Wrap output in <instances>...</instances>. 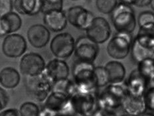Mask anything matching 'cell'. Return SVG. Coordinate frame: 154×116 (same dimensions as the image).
<instances>
[{
	"instance_id": "2e32d148",
	"label": "cell",
	"mask_w": 154,
	"mask_h": 116,
	"mask_svg": "<svg viewBox=\"0 0 154 116\" xmlns=\"http://www.w3.org/2000/svg\"><path fill=\"white\" fill-rule=\"evenodd\" d=\"M44 72L53 83L68 78L70 69L68 64L65 61L55 58L47 64Z\"/></svg>"
},
{
	"instance_id": "f35d334b",
	"label": "cell",
	"mask_w": 154,
	"mask_h": 116,
	"mask_svg": "<svg viewBox=\"0 0 154 116\" xmlns=\"http://www.w3.org/2000/svg\"><path fill=\"white\" fill-rule=\"evenodd\" d=\"M139 116H153V114H151V113H143V114H142V115H140Z\"/></svg>"
},
{
	"instance_id": "836d02e7",
	"label": "cell",
	"mask_w": 154,
	"mask_h": 116,
	"mask_svg": "<svg viewBox=\"0 0 154 116\" xmlns=\"http://www.w3.org/2000/svg\"><path fill=\"white\" fill-rule=\"evenodd\" d=\"M39 116H72L69 114L65 112H58L51 111L49 109L45 108L42 111H40Z\"/></svg>"
},
{
	"instance_id": "5b68a950",
	"label": "cell",
	"mask_w": 154,
	"mask_h": 116,
	"mask_svg": "<svg viewBox=\"0 0 154 116\" xmlns=\"http://www.w3.org/2000/svg\"><path fill=\"white\" fill-rule=\"evenodd\" d=\"M130 53L134 62L137 64L146 59L153 58V35L137 33L132 41Z\"/></svg>"
},
{
	"instance_id": "52a82bcc",
	"label": "cell",
	"mask_w": 154,
	"mask_h": 116,
	"mask_svg": "<svg viewBox=\"0 0 154 116\" xmlns=\"http://www.w3.org/2000/svg\"><path fill=\"white\" fill-rule=\"evenodd\" d=\"M131 34L116 32L107 46L108 56L114 60H123L130 52L132 44Z\"/></svg>"
},
{
	"instance_id": "f1b7e54d",
	"label": "cell",
	"mask_w": 154,
	"mask_h": 116,
	"mask_svg": "<svg viewBox=\"0 0 154 116\" xmlns=\"http://www.w3.org/2000/svg\"><path fill=\"white\" fill-rule=\"evenodd\" d=\"M117 5V0H96L98 10L104 14H110Z\"/></svg>"
},
{
	"instance_id": "30bf717a",
	"label": "cell",
	"mask_w": 154,
	"mask_h": 116,
	"mask_svg": "<svg viewBox=\"0 0 154 116\" xmlns=\"http://www.w3.org/2000/svg\"><path fill=\"white\" fill-rule=\"evenodd\" d=\"M46 63L43 57L37 53L31 52L22 57L19 64L20 71L26 77H33L42 73Z\"/></svg>"
},
{
	"instance_id": "d6a6232c",
	"label": "cell",
	"mask_w": 154,
	"mask_h": 116,
	"mask_svg": "<svg viewBox=\"0 0 154 116\" xmlns=\"http://www.w3.org/2000/svg\"><path fill=\"white\" fill-rule=\"evenodd\" d=\"M9 100V95L5 89L0 87V111H2L8 105Z\"/></svg>"
},
{
	"instance_id": "cb8c5ba5",
	"label": "cell",
	"mask_w": 154,
	"mask_h": 116,
	"mask_svg": "<svg viewBox=\"0 0 154 116\" xmlns=\"http://www.w3.org/2000/svg\"><path fill=\"white\" fill-rule=\"evenodd\" d=\"M140 30L138 33L152 34L154 31V14L149 11L140 13L137 19Z\"/></svg>"
},
{
	"instance_id": "e0dca14e",
	"label": "cell",
	"mask_w": 154,
	"mask_h": 116,
	"mask_svg": "<svg viewBox=\"0 0 154 116\" xmlns=\"http://www.w3.org/2000/svg\"><path fill=\"white\" fill-rule=\"evenodd\" d=\"M27 39L32 46L37 49L45 47L49 42L50 31L41 24H35L28 29Z\"/></svg>"
},
{
	"instance_id": "1f68e13d",
	"label": "cell",
	"mask_w": 154,
	"mask_h": 116,
	"mask_svg": "<svg viewBox=\"0 0 154 116\" xmlns=\"http://www.w3.org/2000/svg\"><path fill=\"white\" fill-rule=\"evenodd\" d=\"M64 0H45L43 12L50 9H63Z\"/></svg>"
},
{
	"instance_id": "484cf974",
	"label": "cell",
	"mask_w": 154,
	"mask_h": 116,
	"mask_svg": "<svg viewBox=\"0 0 154 116\" xmlns=\"http://www.w3.org/2000/svg\"><path fill=\"white\" fill-rule=\"evenodd\" d=\"M154 60L153 58H149L142 61L137 64V71L149 80L150 82L153 83L154 74Z\"/></svg>"
},
{
	"instance_id": "44dd1931",
	"label": "cell",
	"mask_w": 154,
	"mask_h": 116,
	"mask_svg": "<svg viewBox=\"0 0 154 116\" xmlns=\"http://www.w3.org/2000/svg\"><path fill=\"white\" fill-rule=\"evenodd\" d=\"M22 19L17 13L10 12L0 18V37H4L20 30Z\"/></svg>"
},
{
	"instance_id": "ab89813d",
	"label": "cell",
	"mask_w": 154,
	"mask_h": 116,
	"mask_svg": "<svg viewBox=\"0 0 154 116\" xmlns=\"http://www.w3.org/2000/svg\"><path fill=\"white\" fill-rule=\"evenodd\" d=\"M121 116H135V115H129V114H125L122 115Z\"/></svg>"
},
{
	"instance_id": "603a6c76",
	"label": "cell",
	"mask_w": 154,
	"mask_h": 116,
	"mask_svg": "<svg viewBox=\"0 0 154 116\" xmlns=\"http://www.w3.org/2000/svg\"><path fill=\"white\" fill-rule=\"evenodd\" d=\"M18 71L12 67H6L0 72V84L6 89H14L20 82Z\"/></svg>"
},
{
	"instance_id": "8d00e7d4",
	"label": "cell",
	"mask_w": 154,
	"mask_h": 116,
	"mask_svg": "<svg viewBox=\"0 0 154 116\" xmlns=\"http://www.w3.org/2000/svg\"><path fill=\"white\" fill-rule=\"evenodd\" d=\"M152 2L153 0H137L134 5L137 8H144L152 4Z\"/></svg>"
},
{
	"instance_id": "d6986e66",
	"label": "cell",
	"mask_w": 154,
	"mask_h": 116,
	"mask_svg": "<svg viewBox=\"0 0 154 116\" xmlns=\"http://www.w3.org/2000/svg\"><path fill=\"white\" fill-rule=\"evenodd\" d=\"M151 83L152 82L143 77L136 69L130 73L129 78L128 79L125 85L128 93L142 95H144L146 89L149 88L148 85H150Z\"/></svg>"
},
{
	"instance_id": "60d3db41",
	"label": "cell",
	"mask_w": 154,
	"mask_h": 116,
	"mask_svg": "<svg viewBox=\"0 0 154 116\" xmlns=\"http://www.w3.org/2000/svg\"><path fill=\"white\" fill-rule=\"evenodd\" d=\"M72 1H79V0H72Z\"/></svg>"
},
{
	"instance_id": "9a60e30c",
	"label": "cell",
	"mask_w": 154,
	"mask_h": 116,
	"mask_svg": "<svg viewBox=\"0 0 154 116\" xmlns=\"http://www.w3.org/2000/svg\"><path fill=\"white\" fill-rule=\"evenodd\" d=\"M44 106L51 111L65 112L72 115L74 114L69 97L59 92H51L45 99Z\"/></svg>"
},
{
	"instance_id": "ac0fdd59",
	"label": "cell",
	"mask_w": 154,
	"mask_h": 116,
	"mask_svg": "<svg viewBox=\"0 0 154 116\" xmlns=\"http://www.w3.org/2000/svg\"><path fill=\"white\" fill-rule=\"evenodd\" d=\"M122 106L126 114L139 116L147 110L144 95H134L128 93L124 99Z\"/></svg>"
},
{
	"instance_id": "8fae6325",
	"label": "cell",
	"mask_w": 154,
	"mask_h": 116,
	"mask_svg": "<svg viewBox=\"0 0 154 116\" xmlns=\"http://www.w3.org/2000/svg\"><path fill=\"white\" fill-rule=\"evenodd\" d=\"M65 13L67 21L72 26L85 31L89 27L95 18L91 11L80 5L72 6Z\"/></svg>"
},
{
	"instance_id": "74e56055",
	"label": "cell",
	"mask_w": 154,
	"mask_h": 116,
	"mask_svg": "<svg viewBox=\"0 0 154 116\" xmlns=\"http://www.w3.org/2000/svg\"><path fill=\"white\" fill-rule=\"evenodd\" d=\"M121 3H123V4L129 5L130 6L134 5L137 0H120Z\"/></svg>"
},
{
	"instance_id": "277c9868",
	"label": "cell",
	"mask_w": 154,
	"mask_h": 116,
	"mask_svg": "<svg viewBox=\"0 0 154 116\" xmlns=\"http://www.w3.org/2000/svg\"><path fill=\"white\" fill-rule=\"evenodd\" d=\"M121 83L109 84L98 95L99 109L114 111L122 106L126 94V87Z\"/></svg>"
},
{
	"instance_id": "5bb4252c",
	"label": "cell",
	"mask_w": 154,
	"mask_h": 116,
	"mask_svg": "<svg viewBox=\"0 0 154 116\" xmlns=\"http://www.w3.org/2000/svg\"><path fill=\"white\" fill-rule=\"evenodd\" d=\"M43 13L45 26L49 31L60 32L66 27L68 21L66 13L63 9H50L45 11Z\"/></svg>"
},
{
	"instance_id": "6da1fadb",
	"label": "cell",
	"mask_w": 154,
	"mask_h": 116,
	"mask_svg": "<svg viewBox=\"0 0 154 116\" xmlns=\"http://www.w3.org/2000/svg\"><path fill=\"white\" fill-rule=\"evenodd\" d=\"M70 102L74 114L82 116H93L99 109L96 91L83 92L76 89Z\"/></svg>"
},
{
	"instance_id": "f546056e",
	"label": "cell",
	"mask_w": 154,
	"mask_h": 116,
	"mask_svg": "<svg viewBox=\"0 0 154 116\" xmlns=\"http://www.w3.org/2000/svg\"><path fill=\"white\" fill-rule=\"evenodd\" d=\"M144 99L147 109L153 111L154 109V88L153 85L149 86L144 93Z\"/></svg>"
},
{
	"instance_id": "9c48e42d",
	"label": "cell",
	"mask_w": 154,
	"mask_h": 116,
	"mask_svg": "<svg viewBox=\"0 0 154 116\" xmlns=\"http://www.w3.org/2000/svg\"><path fill=\"white\" fill-rule=\"evenodd\" d=\"M74 52L77 60L94 63L98 56L99 46L88 37L81 36L75 41Z\"/></svg>"
},
{
	"instance_id": "d4e9b609",
	"label": "cell",
	"mask_w": 154,
	"mask_h": 116,
	"mask_svg": "<svg viewBox=\"0 0 154 116\" xmlns=\"http://www.w3.org/2000/svg\"><path fill=\"white\" fill-rule=\"evenodd\" d=\"M76 88L74 82L70 81L68 78L53 83L51 92H59L70 98L76 91Z\"/></svg>"
},
{
	"instance_id": "d590c367",
	"label": "cell",
	"mask_w": 154,
	"mask_h": 116,
	"mask_svg": "<svg viewBox=\"0 0 154 116\" xmlns=\"http://www.w3.org/2000/svg\"><path fill=\"white\" fill-rule=\"evenodd\" d=\"M93 116H116L114 111L106 110V109H99Z\"/></svg>"
},
{
	"instance_id": "7a4b0ae2",
	"label": "cell",
	"mask_w": 154,
	"mask_h": 116,
	"mask_svg": "<svg viewBox=\"0 0 154 116\" xmlns=\"http://www.w3.org/2000/svg\"><path fill=\"white\" fill-rule=\"evenodd\" d=\"M95 66L93 63L77 60L73 65L72 73L76 89L83 92H95L96 88L94 77Z\"/></svg>"
},
{
	"instance_id": "7c38bea8",
	"label": "cell",
	"mask_w": 154,
	"mask_h": 116,
	"mask_svg": "<svg viewBox=\"0 0 154 116\" xmlns=\"http://www.w3.org/2000/svg\"><path fill=\"white\" fill-rule=\"evenodd\" d=\"M86 36L97 44H104L107 41L112 33L108 21L102 17H96L91 25L86 30Z\"/></svg>"
},
{
	"instance_id": "7402d4cb",
	"label": "cell",
	"mask_w": 154,
	"mask_h": 116,
	"mask_svg": "<svg viewBox=\"0 0 154 116\" xmlns=\"http://www.w3.org/2000/svg\"><path fill=\"white\" fill-rule=\"evenodd\" d=\"M104 67L108 73L109 84L123 82L126 76V68L122 63L118 61H111Z\"/></svg>"
},
{
	"instance_id": "8992f818",
	"label": "cell",
	"mask_w": 154,
	"mask_h": 116,
	"mask_svg": "<svg viewBox=\"0 0 154 116\" xmlns=\"http://www.w3.org/2000/svg\"><path fill=\"white\" fill-rule=\"evenodd\" d=\"M53 83L43 72L39 75L26 77L25 87L29 96L37 102H43L51 92Z\"/></svg>"
},
{
	"instance_id": "ffe728a7",
	"label": "cell",
	"mask_w": 154,
	"mask_h": 116,
	"mask_svg": "<svg viewBox=\"0 0 154 116\" xmlns=\"http://www.w3.org/2000/svg\"><path fill=\"white\" fill-rule=\"evenodd\" d=\"M13 5L19 14L35 16L43 11L45 0H15Z\"/></svg>"
},
{
	"instance_id": "4dcf8cb0",
	"label": "cell",
	"mask_w": 154,
	"mask_h": 116,
	"mask_svg": "<svg viewBox=\"0 0 154 116\" xmlns=\"http://www.w3.org/2000/svg\"><path fill=\"white\" fill-rule=\"evenodd\" d=\"M13 8L12 0H0V18L11 12Z\"/></svg>"
},
{
	"instance_id": "4fadbf2b",
	"label": "cell",
	"mask_w": 154,
	"mask_h": 116,
	"mask_svg": "<svg viewBox=\"0 0 154 116\" xmlns=\"http://www.w3.org/2000/svg\"><path fill=\"white\" fill-rule=\"evenodd\" d=\"M27 44L23 35L11 34L6 35L2 44L3 53L9 58L21 57L26 51Z\"/></svg>"
},
{
	"instance_id": "e575fe53",
	"label": "cell",
	"mask_w": 154,
	"mask_h": 116,
	"mask_svg": "<svg viewBox=\"0 0 154 116\" xmlns=\"http://www.w3.org/2000/svg\"><path fill=\"white\" fill-rule=\"evenodd\" d=\"M0 116H20V114L17 109L9 108L0 113Z\"/></svg>"
},
{
	"instance_id": "4316f807",
	"label": "cell",
	"mask_w": 154,
	"mask_h": 116,
	"mask_svg": "<svg viewBox=\"0 0 154 116\" xmlns=\"http://www.w3.org/2000/svg\"><path fill=\"white\" fill-rule=\"evenodd\" d=\"M94 77L96 85L97 88L106 86L109 84L107 71L105 67L98 66L94 68Z\"/></svg>"
},
{
	"instance_id": "3957f363",
	"label": "cell",
	"mask_w": 154,
	"mask_h": 116,
	"mask_svg": "<svg viewBox=\"0 0 154 116\" xmlns=\"http://www.w3.org/2000/svg\"><path fill=\"white\" fill-rule=\"evenodd\" d=\"M111 21L117 32L130 34L134 31L137 24L134 9L121 2L111 13Z\"/></svg>"
},
{
	"instance_id": "ba28073f",
	"label": "cell",
	"mask_w": 154,
	"mask_h": 116,
	"mask_svg": "<svg viewBox=\"0 0 154 116\" xmlns=\"http://www.w3.org/2000/svg\"><path fill=\"white\" fill-rule=\"evenodd\" d=\"M75 41L71 34L66 32L55 35L51 41V52L59 59H67L72 56L75 50Z\"/></svg>"
},
{
	"instance_id": "83f0119b",
	"label": "cell",
	"mask_w": 154,
	"mask_h": 116,
	"mask_svg": "<svg viewBox=\"0 0 154 116\" xmlns=\"http://www.w3.org/2000/svg\"><path fill=\"white\" fill-rule=\"evenodd\" d=\"M19 112L20 116H39L40 109L35 103L27 102L21 105Z\"/></svg>"
}]
</instances>
